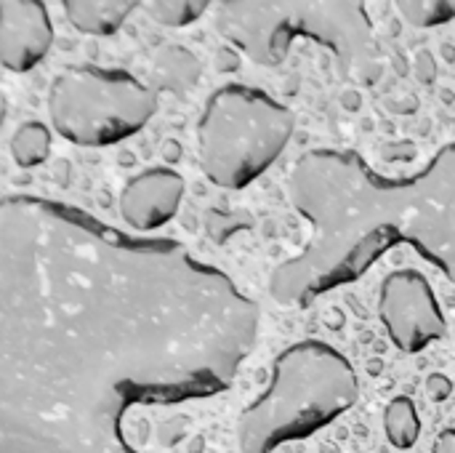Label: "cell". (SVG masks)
Masks as SVG:
<instances>
[{
  "instance_id": "1",
  "label": "cell",
  "mask_w": 455,
  "mask_h": 453,
  "mask_svg": "<svg viewBox=\"0 0 455 453\" xmlns=\"http://www.w3.org/2000/svg\"><path fill=\"white\" fill-rule=\"evenodd\" d=\"M259 328L181 240L40 195L0 203V453H120L131 411L227 392Z\"/></svg>"
},
{
  "instance_id": "2",
  "label": "cell",
  "mask_w": 455,
  "mask_h": 453,
  "mask_svg": "<svg viewBox=\"0 0 455 453\" xmlns=\"http://www.w3.org/2000/svg\"><path fill=\"white\" fill-rule=\"evenodd\" d=\"M288 198L312 235L299 256L275 267L277 304L307 310L400 246L455 286V142L408 176L381 174L355 150H309L291 168Z\"/></svg>"
},
{
  "instance_id": "3",
  "label": "cell",
  "mask_w": 455,
  "mask_h": 453,
  "mask_svg": "<svg viewBox=\"0 0 455 453\" xmlns=\"http://www.w3.org/2000/svg\"><path fill=\"white\" fill-rule=\"evenodd\" d=\"M216 29L261 67H280L296 40H312L347 83L371 88L387 69L365 3H219Z\"/></svg>"
},
{
  "instance_id": "4",
  "label": "cell",
  "mask_w": 455,
  "mask_h": 453,
  "mask_svg": "<svg viewBox=\"0 0 455 453\" xmlns=\"http://www.w3.org/2000/svg\"><path fill=\"white\" fill-rule=\"evenodd\" d=\"M360 400V376L336 347L307 339L283 350L272 363L267 390L243 409L237 446L243 453H275L304 441Z\"/></svg>"
},
{
  "instance_id": "5",
  "label": "cell",
  "mask_w": 455,
  "mask_h": 453,
  "mask_svg": "<svg viewBox=\"0 0 455 453\" xmlns=\"http://www.w3.org/2000/svg\"><path fill=\"white\" fill-rule=\"evenodd\" d=\"M293 112L256 85L216 88L197 120V163L208 182L224 190L253 184L288 147Z\"/></svg>"
},
{
  "instance_id": "6",
  "label": "cell",
  "mask_w": 455,
  "mask_h": 453,
  "mask_svg": "<svg viewBox=\"0 0 455 453\" xmlns=\"http://www.w3.org/2000/svg\"><path fill=\"white\" fill-rule=\"evenodd\" d=\"M48 117L80 147H107L139 133L157 112V93L125 69L64 67L48 88Z\"/></svg>"
},
{
  "instance_id": "7",
  "label": "cell",
  "mask_w": 455,
  "mask_h": 453,
  "mask_svg": "<svg viewBox=\"0 0 455 453\" xmlns=\"http://www.w3.org/2000/svg\"><path fill=\"white\" fill-rule=\"evenodd\" d=\"M379 318L403 352H421L448 334V320L432 283L419 270H395L384 278Z\"/></svg>"
},
{
  "instance_id": "8",
  "label": "cell",
  "mask_w": 455,
  "mask_h": 453,
  "mask_svg": "<svg viewBox=\"0 0 455 453\" xmlns=\"http://www.w3.org/2000/svg\"><path fill=\"white\" fill-rule=\"evenodd\" d=\"M53 27L40 0H0V61L11 72L35 69L51 51Z\"/></svg>"
},
{
  "instance_id": "9",
  "label": "cell",
  "mask_w": 455,
  "mask_h": 453,
  "mask_svg": "<svg viewBox=\"0 0 455 453\" xmlns=\"http://www.w3.org/2000/svg\"><path fill=\"white\" fill-rule=\"evenodd\" d=\"M184 179L173 168H149L120 192V216L136 232H155L173 222L184 200Z\"/></svg>"
},
{
  "instance_id": "10",
  "label": "cell",
  "mask_w": 455,
  "mask_h": 453,
  "mask_svg": "<svg viewBox=\"0 0 455 453\" xmlns=\"http://www.w3.org/2000/svg\"><path fill=\"white\" fill-rule=\"evenodd\" d=\"M139 5L141 3L136 0H64L61 3L69 24L77 32L93 37L115 35Z\"/></svg>"
},
{
  "instance_id": "11",
  "label": "cell",
  "mask_w": 455,
  "mask_h": 453,
  "mask_svg": "<svg viewBox=\"0 0 455 453\" xmlns=\"http://www.w3.org/2000/svg\"><path fill=\"white\" fill-rule=\"evenodd\" d=\"M203 75L200 59L184 48V45H165L152 67V83L157 91L173 93L176 99H184L189 91H195L197 80Z\"/></svg>"
},
{
  "instance_id": "12",
  "label": "cell",
  "mask_w": 455,
  "mask_h": 453,
  "mask_svg": "<svg viewBox=\"0 0 455 453\" xmlns=\"http://www.w3.org/2000/svg\"><path fill=\"white\" fill-rule=\"evenodd\" d=\"M384 430H387V438L395 449L400 451H408L419 443L421 438V419H419V411L413 406L411 398L405 395H397L389 400L387 411H384Z\"/></svg>"
},
{
  "instance_id": "13",
  "label": "cell",
  "mask_w": 455,
  "mask_h": 453,
  "mask_svg": "<svg viewBox=\"0 0 455 453\" xmlns=\"http://www.w3.org/2000/svg\"><path fill=\"white\" fill-rule=\"evenodd\" d=\"M51 152V131L40 120H27L21 123L13 136H11V155L16 166L21 168H35L48 160Z\"/></svg>"
},
{
  "instance_id": "14",
  "label": "cell",
  "mask_w": 455,
  "mask_h": 453,
  "mask_svg": "<svg viewBox=\"0 0 455 453\" xmlns=\"http://www.w3.org/2000/svg\"><path fill=\"white\" fill-rule=\"evenodd\" d=\"M144 8H147L149 19L163 27H187V24L197 21L211 8V3H205V0H152V3H144Z\"/></svg>"
},
{
  "instance_id": "15",
  "label": "cell",
  "mask_w": 455,
  "mask_h": 453,
  "mask_svg": "<svg viewBox=\"0 0 455 453\" xmlns=\"http://www.w3.org/2000/svg\"><path fill=\"white\" fill-rule=\"evenodd\" d=\"M405 21L413 27H440L455 19V0H403L397 3Z\"/></svg>"
},
{
  "instance_id": "16",
  "label": "cell",
  "mask_w": 455,
  "mask_h": 453,
  "mask_svg": "<svg viewBox=\"0 0 455 453\" xmlns=\"http://www.w3.org/2000/svg\"><path fill=\"white\" fill-rule=\"evenodd\" d=\"M413 75L424 85H432L437 80V61H435V56L427 48L416 53V59H413Z\"/></svg>"
},
{
  "instance_id": "17",
  "label": "cell",
  "mask_w": 455,
  "mask_h": 453,
  "mask_svg": "<svg viewBox=\"0 0 455 453\" xmlns=\"http://www.w3.org/2000/svg\"><path fill=\"white\" fill-rule=\"evenodd\" d=\"M424 390H427V398L432 403H445L453 395V382L445 374H432V376H427Z\"/></svg>"
},
{
  "instance_id": "18",
  "label": "cell",
  "mask_w": 455,
  "mask_h": 453,
  "mask_svg": "<svg viewBox=\"0 0 455 453\" xmlns=\"http://www.w3.org/2000/svg\"><path fill=\"white\" fill-rule=\"evenodd\" d=\"M416 155H419V147L413 142H389L381 150V158L387 163H405V160H413Z\"/></svg>"
},
{
  "instance_id": "19",
  "label": "cell",
  "mask_w": 455,
  "mask_h": 453,
  "mask_svg": "<svg viewBox=\"0 0 455 453\" xmlns=\"http://www.w3.org/2000/svg\"><path fill=\"white\" fill-rule=\"evenodd\" d=\"M213 61H216V69L224 72V75L227 72H237V67H240V56H237L235 48H219Z\"/></svg>"
},
{
  "instance_id": "20",
  "label": "cell",
  "mask_w": 455,
  "mask_h": 453,
  "mask_svg": "<svg viewBox=\"0 0 455 453\" xmlns=\"http://www.w3.org/2000/svg\"><path fill=\"white\" fill-rule=\"evenodd\" d=\"M432 453H455V427L451 430H443L432 446Z\"/></svg>"
},
{
  "instance_id": "21",
  "label": "cell",
  "mask_w": 455,
  "mask_h": 453,
  "mask_svg": "<svg viewBox=\"0 0 455 453\" xmlns=\"http://www.w3.org/2000/svg\"><path fill=\"white\" fill-rule=\"evenodd\" d=\"M341 107H344L347 112H360V109H363V93H360L357 88L341 91Z\"/></svg>"
},
{
  "instance_id": "22",
  "label": "cell",
  "mask_w": 455,
  "mask_h": 453,
  "mask_svg": "<svg viewBox=\"0 0 455 453\" xmlns=\"http://www.w3.org/2000/svg\"><path fill=\"white\" fill-rule=\"evenodd\" d=\"M387 107L397 115H413L419 112V99L416 96H408V101H395V99H387Z\"/></svg>"
},
{
  "instance_id": "23",
  "label": "cell",
  "mask_w": 455,
  "mask_h": 453,
  "mask_svg": "<svg viewBox=\"0 0 455 453\" xmlns=\"http://www.w3.org/2000/svg\"><path fill=\"white\" fill-rule=\"evenodd\" d=\"M184 158V150H181V142H176V139H168L165 142V147H163V160L165 163H179Z\"/></svg>"
},
{
  "instance_id": "24",
  "label": "cell",
  "mask_w": 455,
  "mask_h": 453,
  "mask_svg": "<svg viewBox=\"0 0 455 453\" xmlns=\"http://www.w3.org/2000/svg\"><path fill=\"white\" fill-rule=\"evenodd\" d=\"M117 160H120L123 168H133V166H136V155H133L131 150H123V152L117 155Z\"/></svg>"
},
{
  "instance_id": "25",
  "label": "cell",
  "mask_w": 455,
  "mask_h": 453,
  "mask_svg": "<svg viewBox=\"0 0 455 453\" xmlns=\"http://www.w3.org/2000/svg\"><path fill=\"white\" fill-rule=\"evenodd\" d=\"M365 371H368L371 376H379V374L384 371V360H381V358H371L368 366H365Z\"/></svg>"
},
{
  "instance_id": "26",
  "label": "cell",
  "mask_w": 455,
  "mask_h": 453,
  "mask_svg": "<svg viewBox=\"0 0 455 453\" xmlns=\"http://www.w3.org/2000/svg\"><path fill=\"white\" fill-rule=\"evenodd\" d=\"M443 59H445L448 64H453V61H455V45H453V43H445V45H443Z\"/></svg>"
},
{
  "instance_id": "27",
  "label": "cell",
  "mask_w": 455,
  "mask_h": 453,
  "mask_svg": "<svg viewBox=\"0 0 455 453\" xmlns=\"http://www.w3.org/2000/svg\"><path fill=\"white\" fill-rule=\"evenodd\" d=\"M440 96H443V101H445V104H453V101H455L453 91H448V88H445V91H443Z\"/></svg>"
},
{
  "instance_id": "28",
  "label": "cell",
  "mask_w": 455,
  "mask_h": 453,
  "mask_svg": "<svg viewBox=\"0 0 455 453\" xmlns=\"http://www.w3.org/2000/svg\"><path fill=\"white\" fill-rule=\"evenodd\" d=\"M120 453H139V451H136L133 446H128V449H123V451H120Z\"/></svg>"
},
{
  "instance_id": "29",
  "label": "cell",
  "mask_w": 455,
  "mask_h": 453,
  "mask_svg": "<svg viewBox=\"0 0 455 453\" xmlns=\"http://www.w3.org/2000/svg\"><path fill=\"white\" fill-rule=\"evenodd\" d=\"M453 331H455V323H453Z\"/></svg>"
}]
</instances>
